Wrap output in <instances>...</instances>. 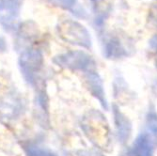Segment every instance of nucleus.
Wrapping results in <instances>:
<instances>
[{"instance_id": "nucleus-4", "label": "nucleus", "mask_w": 157, "mask_h": 156, "mask_svg": "<svg viewBox=\"0 0 157 156\" xmlns=\"http://www.w3.org/2000/svg\"><path fill=\"white\" fill-rule=\"evenodd\" d=\"M54 63L58 66L73 72L87 74L92 70H97V62L92 55L82 50L69 51L56 55Z\"/></svg>"}, {"instance_id": "nucleus-2", "label": "nucleus", "mask_w": 157, "mask_h": 156, "mask_svg": "<svg viewBox=\"0 0 157 156\" xmlns=\"http://www.w3.org/2000/svg\"><path fill=\"white\" fill-rule=\"evenodd\" d=\"M102 55L108 60H121L132 56L136 53L133 40L127 35L118 32L102 33Z\"/></svg>"}, {"instance_id": "nucleus-15", "label": "nucleus", "mask_w": 157, "mask_h": 156, "mask_svg": "<svg viewBox=\"0 0 157 156\" xmlns=\"http://www.w3.org/2000/svg\"><path fill=\"white\" fill-rule=\"evenodd\" d=\"M78 156H105L103 151L97 149H93L90 150H83L78 153Z\"/></svg>"}, {"instance_id": "nucleus-16", "label": "nucleus", "mask_w": 157, "mask_h": 156, "mask_svg": "<svg viewBox=\"0 0 157 156\" xmlns=\"http://www.w3.org/2000/svg\"><path fill=\"white\" fill-rule=\"evenodd\" d=\"M149 46L150 48L157 54V34L153 35L149 40Z\"/></svg>"}, {"instance_id": "nucleus-18", "label": "nucleus", "mask_w": 157, "mask_h": 156, "mask_svg": "<svg viewBox=\"0 0 157 156\" xmlns=\"http://www.w3.org/2000/svg\"><path fill=\"white\" fill-rule=\"evenodd\" d=\"M154 65H155V68L157 69V58H156L155 60H154Z\"/></svg>"}, {"instance_id": "nucleus-12", "label": "nucleus", "mask_w": 157, "mask_h": 156, "mask_svg": "<svg viewBox=\"0 0 157 156\" xmlns=\"http://www.w3.org/2000/svg\"><path fill=\"white\" fill-rule=\"evenodd\" d=\"M129 90V87H128V84L125 81L124 77L119 74L115 75L113 80V95L115 98H120L123 96L122 94L128 92Z\"/></svg>"}, {"instance_id": "nucleus-17", "label": "nucleus", "mask_w": 157, "mask_h": 156, "mask_svg": "<svg viewBox=\"0 0 157 156\" xmlns=\"http://www.w3.org/2000/svg\"><path fill=\"white\" fill-rule=\"evenodd\" d=\"M6 48H7V45H6V41H5V40H4L2 37H0V52L5 51Z\"/></svg>"}, {"instance_id": "nucleus-14", "label": "nucleus", "mask_w": 157, "mask_h": 156, "mask_svg": "<svg viewBox=\"0 0 157 156\" xmlns=\"http://www.w3.org/2000/svg\"><path fill=\"white\" fill-rule=\"evenodd\" d=\"M149 21L157 28V3L154 4L149 10Z\"/></svg>"}, {"instance_id": "nucleus-11", "label": "nucleus", "mask_w": 157, "mask_h": 156, "mask_svg": "<svg viewBox=\"0 0 157 156\" xmlns=\"http://www.w3.org/2000/svg\"><path fill=\"white\" fill-rule=\"evenodd\" d=\"M146 128L147 132L152 137L155 146H157V111L153 105H151L147 111Z\"/></svg>"}, {"instance_id": "nucleus-8", "label": "nucleus", "mask_w": 157, "mask_h": 156, "mask_svg": "<svg viewBox=\"0 0 157 156\" xmlns=\"http://www.w3.org/2000/svg\"><path fill=\"white\" fill-rule=\"evenodd\" d=\"M113 123L115 128V136L121 145H126L133 134V123L117 104L111 105Z\"/></svg>"}, {"instance_id": "nucleus-1", "label": "nucleus", "mask_w": 157, "mask_h": 156, "mask_svg": "<svg viewBox=\"0 0 157 156\" xmlns=\"http://www.w3.org/2000/svg\"><path fill=\"white\" fill-rule=\"evenodd\" d=\"M81 128L95 149L101 151H111L113 147L112 131L102 111L98 109L88 111L82 119Z\"/></svg>"}, {"instance_id": "nucleus-13", "label": "nucleus", "mask_w": 157, "mask_h": 156, "mask_svg": "<svg viewBox=\"0 0 157 156\" xmlns=\"http://www.w3.org/2000/svg\"><path fill=\"white\" fill-rule=\"evenodd\" d=\"M27 155L28 156H58L55 152L49 150L42 149L36 146H29L27 148Z\"/></svg>"}, {"instance_id": "nucleus-9", "label": "nucleus", "mask_w": 157, "mask_h": 156, "mask_svg": "<svg viewBox=\"0 0 157 156\" xmlns=\"http://www.w3.org/2000/svg\"><path fill=\"white\" fill-rule=\"evenodd\" d=\"M84 80L86 87L91 96L96 99L105 111H108L109 105L106 98L104 80L98 73V70H92V72L84 74Z\"/></svg>"}, {"instance_id": "nucleus-10", "label": "nucleus", "mask_w": 157, "mask_h": 156, "mask_svg": "<svg viewBox=\"0 0 157 156\" xmlns=\"http://www.w3.org/2000/svg\"><path fill=\"white\" fill-rule=\"evenodd\" d=\"M44 1L53 7L70 11L77 18H87V12L80 6L78 0H44Z\"/></svg>"}, {"instance_id": "nucleus-7", "label": "nucleus", "mask_w": 157, "mask_h": 156, "mask_svg": "<svg viewBox=\"0 0 157 156\" xmlns=\"http://www.w3.org/2000/svg\"><path fill=\"white\" fill-rule=\"evenodd\" d=\"M155 143L147 131L140 132L129 147H124L119 156H154Z\"/></svg>"}, {"instance_id": "nucleus-6", "label": "nucleus", "mask_w": 157, "mask_h": 156, "mask_svg": "<svg viewBox=\"0 0 157 156\" xmlns=\"http://www.w3.org/2000/svg\"><path fill=\"white\" fill-rule=\"evenodd\" d=\"M24 0H0V25L11 32L18 28Z\"/></svg>"}, {"instance_id": "nucleus-3", "label": "nucleus", "mask_w": 157, "mask_h": 156, "mask_svg": "<svg viewBox=\"0 0 157 156\" xmlns=\"http://www.w3.org/2000/svg\"><path fill=\"white\" fill-rule=\"evenodd\" d=\"M59 38L65 42L85 49H91L92 39L85 25L76 20L65 19L56 25Z\"/></svg>"}, {"instance_id": "nucleus-5", "label": "nucleus", "mask_w": 157, "mask_h": 156, "mask_svg": "<svg viewBox=\"0 0 157 156\" xmlns=\"http://www.w3.org/2000/svg\"><path fill=\"white\" fill-rule=\"evenodd\" d=\"M44 65L42 53L34 48L24 50L19 58V66L25 79L31 85L37 82L38 74Z\"/></svg>"}]
</instances>
